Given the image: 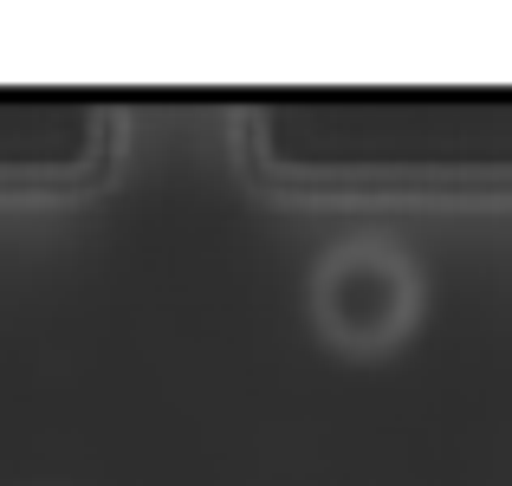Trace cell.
<instances>
[{"label":"cell","instance_id":"obj_1","mask_svg":"<svg viewBox=\"0 0 512 486\" xmlns=\"http://www.w3.org/2000/svg\"><path fill=\"white\" fill-rule=\"evenodd\" d=\"M305 318L344 357H383L422 318V273L389 240H338L305 279Z\"/></svg>","mask_w":512,"mask_h":486}]
</instances>
